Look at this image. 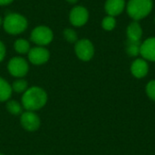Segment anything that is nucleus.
Listing matches in <instances>:
<instances>
[{
	"label": "nucleus",
	"instance_id": "nucleus-15",
	"mask_svg": "<svg viewBox=\"0 0 155 155\" xmlns=\"http://www.w3.org/2000/svg\"><path fill=\"white\" fill-rule=\"evenodd\" d=\"M141 45H142V41L135 42V41L126 40V42H125V52H126V54L131 57H137L138 55H140Z\"/></svg>",
	"mask_w": 155,
	"mask_h": 155
},
{
	"label": "nucleus",
	"instance_id": "nucleus-22",
	"mask_svg": "<svg viewBox=\"0 0 155 155\" xmlns=\"http://www.w3.org/2000/svg\"><path fill=\"white\" fill-rule=\"evenodd\" d=\"M5 56V46L0 41V62H2L4 60Z\"/></svg>",
	"mask_w": 155,
	"mask_h": 155
},
{
	"label": "nucleus",
	"instance_id": "nucleus-21",
	"mask_svg": "<svg viewBox=\"0 0 155 155\" xmlns=\"http://www.w3.org/2000/svg\"><path fill=\"white\" fill-rule=\"evenodd\" d=\"M145 91H146V94H147L148 97L150 99H152L153 101H155V80L150 81L146 84Z\"/></svg>",
	"mask_w": 155,
	"mask_h": 155
},
{
	"label": "nucleus",
	"instance_id": "nucleus-12",
	"mask_svg": "<svg viewBox=\"0 0 155 155\" xmlns=\"http://www.w3.org/2000/svg\"><path fill=\"white\" fill-rule=\"evenodd\" d=\"M126 7L125 0H106L104 4V10L108 15L117 16L121 15Z\"/></svg>",
	"mask_w": 155,
	"mask_h": 155
},
{
	"label": "nucleus",
	"instance_id": "nucleus-23",
	"mask_svg": "<svg viewBox=\"0 0 155 155\" xmlns=\"http://www.w3.org/2000/svg\"><path fill=\"white\" fill-rule=\"evenodd\" d=\"M12 2H13V0H0V5H5Z\"/></svg>",
	"mask_w": 155,
	"mask_h": 155
},
{
	"label": "nucleus",
	"instance_id": "nucleus-17",
	"mask_svg": "<svg viewBox=\"0 0 155 155\" xmlns=\"http://www.w3.org/2000/svg\"><path fill=\"white\" fill-rule=\"evenodd\" d=\"M116 24H117L116 18L114 16H112V15H107L102 20V27H103V29L105 30V31H108V32L113 31L115 28Z\"/></svg>",
	"mask_w": 155,
	"mask_h": 155
},
{
	"label": "nucleus",
	"instance_id": "nucleus-3",
	"mask_svg": "<svg viewBox=\"0 0 155 155\" xmlns=\"http://www.w3.org/2000/svg\"><path fill=\"white\" fill-rule=\"evenodd\" d=\"M27 27V20L19 14H9L4 20L5 32L11 35H17L24 32Z\"/></svg>",
	"mask_w": 155,
	"mask_h": 155
},
{
	"label": "nucleus",
	"instance_id": "nucleus-19",
	"mask_svg": "<svg viewBox=\"0 0 155 155\" xmlns=\"http://www.w3.org/2000/svg\"><path fill=\"white\" fill-rule=\"evenodd\" d=\"M12 90L17 94H24L28 89V84L24 79H18L12 84Z\"/></svg>",
	"mask_w": 155,
	"mask_h": 155
},
{
	"label": "nucleus",
	"instance_id": "nucleus-7",
	"mask_svg": "<svg viewBox=\"0 0 155 155\" xmlns=\"http://www.w3.org/2000/svg\"><path fill=\"white\" fill-rule=\"evenodd\" d=\"M20 124L22 127L28 132H35L40 127V118L39 116L31 111H25L22 113L20 117Z\"/></svg>",
	"mask_w": 155,
	"mask_h": 155
},
{
	"label": "nucleus",
	"instance_id": "nucleus-2",
	"mask_svg": "<svg viewBox=\"0 0 155 155\" xmlns=\"http://www.w3.org/2000/svg\"><path fill=\"white\" fill-rule=\"evenodd\" d=\"M125 9L133 21H140L152 13L153 0H129Z\"/></svg>",
	"mask_w": 155,
	"mask_h": 155
},
{
	"label": "nucleus",
	"instance_id": "nucleus-26",
	"mask_svg": "<svg viewBox=\"0 0 155 155\" xmlns=\"http://www.w3.org/2000/svg\"><path fill=\"white\" fill-rule=\"evenodd\" d=\"M154 23H155V16H154Z\"/></svg>",
	"mask_w": 155,
	"mask_h": 155
},
{
	"label": "nucleus",
	"instance_id": "nucleus-5",
	"mask_svg": "<svg viewBox=\"0 0 155 155\" xmlns=\"http://www.w3.org/2000/svg\"><path fill=\"white\" fill-rule=\"evenodd\" d=\"M52 30L45 25L35 27L31 33V40L38 45H46L53 40Z\"/></svg>",
	"mask_w": 155,
	"mask_h": 155
},
{
	"label": "nucleus",
	"instance_id": "nucleus-20",
	"mask_svg": "<svg viewBox=\"0 0 155 155\" xmlns=\"http://www.w3.org/2000/svg\"><path fill=\"white\" fill-rule=\"evenodd\" d=\"M64 39L69 42V43H76L77 40V34L74 29L71 28H67L64 31Z\"/></svg>",
	"mask_w": 155,
	"mask_h": 155
},
{
	"label": "nucleus",
	"instance_id": "nucleus-13",
	"mask_svg": "<svg viewBox=\"0 0 155 155\" xmlns=\"http://www.w3.org/2000/svg\"><path fill=\"white\" fill-rule=\"evenodd\" d=\"M143 34V27L139 23V21H132L126 28L127 40L140 42L142 41Z\"/></svg>",
	"mask_w": 155,
	"mask_h": 155
},
{
	"label": "nucleus",
	"instance_id": "nucleus-18",
	"mask_svg": "<svg viewBox=\"0 0 155 155\" xmlns=\"http://www.w3.org/2000/svg\"><path fill=\"white\" fill-rule=\"evenodd\" d=\"M15 49L19 54H26L30 51L29 42L25 39H18L15 43Z\"/></svg>",
	"mask_w": 155,
	"mask_h": 155
},
{
	"label": "nucleus",
	"instance_id": "nucleus-25",
	"mask_svg": "<svg viewBox=\"0 0 155 155\" xmlns=\"http://www.w3.org/2000/svg\"><path fill=\"white\" fill-rule=\"evenodd\" d=\"M1 24H2V19H1V17H0V25H1Z\"/></svg>",
	"mask_w": 155,
	"mask_h": 155
},
{
	"label": "nucleus",
	"instance_id": "nucleus-11",
	"mask_svg": "<svg viewBox=\"0 0 155 155\" xmlns=\"http://www.w3.org/2000/svg\"><path fill=\"white\" fill-rule=\"evenodd\" d=\"M149 72V64L143 58H136L131 64L132 74L138 78H144Z\"/></svg>",
	"mask_w": 155,
	"mask_h": 155
},
{
	"label": "nucleus",
	"instance_id": "nucleus-16",
	"mask_svg": "<svg viewBox=\"0 0 155 155\" xmlns=\"http://www.w3.org/2000/svg\"><path fill=\"white\" fill-rule=\"evenodd\" d=\"M5 108L7 110V112L13 115H18V114H22L23 112V105L18 103L17 101L15 100H11L8 101L6 103Z\"/></svg>",
	"mask_w": 155,
	"mask_h": 155
},
{
	"label": "nucleus",
	"instance_id": "nucleus-27",
	"mask_svg": "<svg viewBox=\"0 0 155 155\" xmlns=\"http://www.w3.org/2000/svg\"><path fill=\"white\" fill-rule=\"evenodd\" d=\"M0 155H4V154H2V153H0Z\"/></svg>",
	"mask_w": 155,
	"mask_h": 155
},
{
	"label": "nucleus",
	"instance_id": "nucleus-6",
	"mask_svg": "<svg viewBox=\"0 0 155 155\" xmlns=\"http://www.w3.org/2000/svg\"><path fill=\"white\" fill-rule=\"evenodd\" d=\"M7 68L13 76L18 78L24 77L29 70L27 62L22 57H13L8 63Z\"/></svg>",
	"mask_w": 155,
	"mask_h": 155
},
{
	"label": "nucleus",
	"instance_id": "nucleus-10",
	"mask_svg": "<svg viewBox=\"0 0 155 155\" xmlns=\"http://www.w3.org/2000/svg\"><path fill=\"white\" fill-rule=\"evenodd\" d=\"M140 55L146 61L155 62V37H149L142 42Z\"/></svg>",
	"mask_w": 155,
	"mask_h": 155
},
{
	"label": "nucleus",
	"instance_id": "nucleus-9",
	"mask_svg": "<svg viewBox=\"0 0 155 155\" xmlns=\"http://www.w3.org/2000/svg\"><path fill=\"white\" fill-rule=\"evenodd\" d=\"M50 57V53L44 47H35L28 52L29 61L35 65H41L45 64Z\"/></svg>",
	"mask_w": 155,
	"mask_h": 155
},
{
	"label": "nucleus",
	"instance_id": "nucleus-24",
	"mask_svg": "<svg viewBox=\"0 0 155 155\" xmlns=\"http://www.w3.org/2000/svg\"><path fill=\"white\" fill-rule=\"evenodd\" d=\"M67 2H69V3H71V4H74V3H76L78 0H66Z\"/></svg>",
	"mask_w": 155,
	"mask_h": 155
},
{
	"label": "nucleus",
	"instance_id": "nucleus-14",
	"mask_svg": "<svg viewBox=\"0 0 155 155\" xmlns=\"http://www.w3.org/2000/svg\"><path fill=\"white\" fill-rule=\"evenodd\" d=\"M13 90L12 86L4 78L0 77V102H6L10 99Z\"/></svg>",
	"mask_w": 155,
	"mask_h": 155
},
{
	"label": "nucleus",
	"instance_id": "nucleus-1",
	"mask_svg": "<svg viewBox=\"0 0 155 155\" xmlns=\"http://www.w3.org/2000/svg\"><path fill=\"white\" fill-rule=\"evenodd\" d=\"M47 102L46 92L38 86L29 87L22 96V105L26 111L35 112L43 108Z\"/></svg>",
	"mask_w": 155,
	"mask_h": 155
},
{
	"label": "nucleus",
	"instance_id": "nucleus-8",
	"mask_svg": "<svg viewBox=\"0 0 155 155\" xmlns=\"http://www.w3.org/2000/svg\"><path fill=\"white\" fill-rule=\"evenodd\" d=\"M69 19L73 25L83 26L87 23L89 19V12L85 7L82 5L75 6L71 10Z\"/></svg>",
	"mask_w": 155,
	"mask_h": 155
},
{
	"label": "nucleus",
	"instance_id": "nucleus-4",
	"mask_svg": "<svg viewBox=\"0 0 155 155\" xmlns=\"http://www.w3.org/2000/svg\"><path fill=\"white\" fill-rule=\"evenodd\" d=\"M74 51L77 57L84 62L90 61L94 54V47L93 43L88 39H81L75 43Z\"/></svg>",
	"mask_w": 155,
	"mask_h": 155
}]
</instances>
